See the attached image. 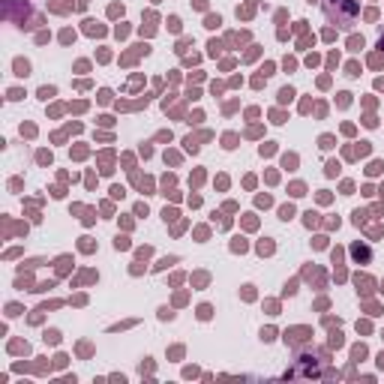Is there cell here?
<instances>
[{"instance_id": "6da1fadb", "label": "cell", "mask_w": 384, "mask_h": 384, "mask_svg": "<svg viewBox=\"0 0 384 384\" xmlns=\"http://www.w3.org/2000/svg\"><path fill=\"white\" fill-rule=\"evenodd\" d=\"M324 12L331 18V24L336 27H351L360 15L358 0H324Z\"/></svg>"}]
</instances>
